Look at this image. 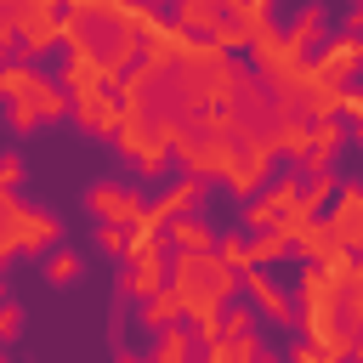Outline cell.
Returning <instances> with one entry per match:
<instances>
[{"instance_id": "obj_1", "label": "cell", "mask_w": 363, "mask_h": 363, "mask_svg": "<svg viewBox=\"0 0 363 363\" xmlns=\"http://www.w3.org/2000/svg\"><path fill=\"white\" fill-rule=\"evenodd\" d=\"M0 108H6L11 136H34L40 125L68 119V91L40 62H0Z\"/></svg>"}, {"instance_id": "obj_2", "label": "cell", "mask_w": 363, "mask_h": 363, "mask_svg": "<svg viewBox=\"0 0 363 363\" xmlns=\"http://www.w3.org/2000/svg\"><path fill=\"white\" fill-rule=\"evenodd\" d=\"M164 289L176 295L182 318H204V312H221L238 295V272H227L216 255H170L164 261Z\"/></svg>"}, {"instance_id": "obj_3", "label": "cell", "mask_w": 363, "mask_h": 363, "mask_svg": "<svg viewBox=\"0 0 363 363\" xmlns=\"http://www.w3.org/2000/svg\"><path fill=\"white\" fill-rule=\"evenodd\" d=\"M62 244V216L45 204H23L17 193H0V267L11 255H45Z\"/></svg>"}, {"instance_id": "obj_4", "label": "cell", "mask_w": 363, "mask_h": 363, "mask_svg": "<svg viewBox=\"0 0 363 363\" xmlns=\"http://www.w3.org/2000/svg\"><path fill=\"white\" fill-rule=\"evenodd\" d=\"M113 147L136 164V176H142V182H159V176H164V164H170V142L153 130V119H119Z\"/></svg>"}, {"instance_id": "obj_5", "label": "cell", "mask_w": 363, "mask_h": 363, "mask_svg": "<svg viewBox=\"0 0 363 363\" xmlns=\"http://www.w3.org/2000/svg\"><path fill=\"white\" fill-rule=\"evenodd\" d=\"M272 136L261 130V136H238V153H233V170H227V193L244 204V199H255L261 187H267V176H272Z\"/></svg>"}, {"instance_id": "obj_6", "label": "cell", "mask_w": 363, "mask_h": 363, "mask_svg": "<svg viewBox=\"0 0 363 363\" xmlns=\"http://www.w3.org/2000/svg\"><path fill=\"white\" fill-rule=\"evenodd\" d=\"M79 199H85V210H91L96 221H108V227H130V221L142 216V204H147V199H142L130 182H119V176H96Z\"/></svg>"}, {"instance_id": "obj_7", "label": "cell", "mask_w": 363, "mask_h": 363, "mask_svg": "<svg viewBox=\"0 0 363 363\" xmlns=\"http://www.w3.org/2000/svg\"><path fill=\"white\" fill-rule=\"evenodd\" d=\"M318 221H323V233H329L340 250H352V255H357V250H363V187L340 176V187H335V199L323 204V216H318Z\"/></svg>"}, {"instance_id": "obj_8", "label": "cell", "mask_w": 363, "mask_h": 363, "mask_svg": "<svg viewBox=\"0 0 363 363\" xmlns=\"http://www.w3.org/2000/svg\"><path fill=\"white\" fill-rule=\"evenodd\" d=\"M357 62H363V40H357V34H335V40H323V45L306 57V74H312L318 85H352Z\"/></svg>"}, {"instance_id": "obj_9", "label": "cell", "mask_w": 363, "mask_h": 363, "mask_svg": "<svg viewBox=\"0 0 363 363\" xmlns=\"http://www.w3.org/2000/svg\"><path fill=\"white\" fill-rule=\"evenodd\" d=\"M68 119L91 142H113L119 130V96L113 91H68Z\"/></svg>"}, {"instance_id": "obj_10", "label": "cell", "mask_w": 363, "mask_h": 363, "mask_svg": "<svg viewBox=\"0 0 363 363\" xmlns=\"http://www.w3.org/2000/svg\"><path fill=\"white\" fill-rule=\"evenodd\" d=\"M238 289L250 295L255 318H272V329H295V295H289L284 284H272V278H267V267L238 272Z\"/></svg>"}, {"instance_id": "obj_11", "label": "cell", "mask_w": 363, "mask_h": 363, "mask_svg": "<svg viewBox=\"0 0 363 363\" xmlns=\"http://www.w3.org/2000/svg\"><path fill=\"white\" fill-rule=\"evenodd\" d=\"M210 199V182H199V176H182V182H164V193L159 199H147L142 210L164 227V221H176V216H199V204Z\"/></svg>"}, {"instance_id": "obj_12", "label": "cell", "mask_w": 363, "mask_h": 363, "mask_svg": "<svg viewBox=\"0 0 363 363\" xmlns=\"http://www.w3.org/2000/svg\"><path fill=\"white\" fill-rule=\"evenodd\" d=\"M352 147V130L340 125V119H318L312 125V147H306V159L295 164L301 176H312V170H335V159Z\"/></svg>"}, {"instance_id": "obj_13", "label": "cell", "mask_w": 363, "mask_h": 363, "mask_svg": "<svg viewBox=\"0 0 363 363\" xmlns=\"http://www.w3.org/2000/svg\"><path fill=\"white\" fill-rule=\"evenodd\" d=\"M216 233L221 227H210L204 216H176V221H164V250L170 255H210Z\"/></svg>"}, {"instance_id": "obj_14", "label": "cell", "mask_w": 363, "mask_h": 363, "mask_svg": "<svg viewBox=\"0 0 363 363\" xmlns=\"http://www.w3.org/2000/svg\"><path fill=\"white\" fill-rule=\"evenodd\" d=\"M284 34H289V40H295V45L312 57V51L329 40V6H323V0H306V6L289 17V28H284Z\"/></svg>"}, {"instance_id": "obj_15", "label": "cell", "mask_w": 363, "mask_h": 363, "mask_svg": "<svg viewBox=\"0 0 363 363\" xmlns=\"http://www.w3.org/2000/svg\"><path fill=\"white\" fill-rule=\"evenodd\" d=\"M170 6H176V23L170 28H182L193 40H210L221 28V6H210V0H170Z\"/></svg>"}, {"instance_id": "obj_16", "label": "cell", "mask_w": 363, "mask_h": 363, "mask_svg": "<svg viewBox=\"0 0 363 363\" xmlns=\"http://www.w3.org/2000/svg\"><path fill=\"white\" fill-rule=\"evenodd\" d=\"M79 272H85V255H79V250H68V244H57V250H45V255H40V278H45L51 289H74V284H79Z\"/></svg>"}, {"instance_id": "obj_17", "label": "cell", "mask_w": 363, "mask_h": 363, "mask_svg": "<svg viewBox=\"0 0 363 363\" xmlns=\"http://www.w3.org/2000/svg\"><path fill=\"white\" fill-rule=\"evenodd\" d=\"M147 363H199V340H193V329H187V323L159 329V340H153V357H147Z\"/></svg>"}, {"instance_id": "obj_18", "label": "cell", "mask_w": 363, "mask_h": 363, "mask_svg": "<svg viewBox=\"0 0 363 363\" xmlns=\"http://www.w3.org/2000/svg\"><path fill=\"white\" fill-rule=\"evenodd\" d=\"M216 6H221V23H233V28H244V34L267 28L272 11H278V0H216Z\"/></svg>"}, {"instance_id": "obj_19", "label": "cell", "mask_w": 363, "mask_h": 363, "mask_svg": "<svg viewBox=\"0 0 363 363\" xmlns=\"http://www.w3.org/2000/svg\"><path fill=\"white\" fill-rule=\"evenodd\" d=\"M113 289H119V301H147L164 289V267H119Z\"/></svg>"}, {"instance_id": "obj_20", "label": "cell", "mask_w": 363, "mask_h": 363, "mask_svg": "<svg viewBox=\"0 0 363 363\" xmlns=\"http://www.w3.org/2000/svg\"><path fill=\"white\" fill-rule=\"evenodd\" d=\"M136 323L142 329H170V323H182V306H176V295L170 289H159V295H147V301H136Z\"/></svg>"}, {"instance_id": "obj_21", "label": "cell", "mask_w": 363, "mask_h": 363, "mask_svg": "<svg viewBox=\"0 0 363 363\" xmlns=\"http://www.w3.org/2000/svg\"><path fill=\"white\" fill-rule=\"evenodd\" d=\"M295 250H289V238L278 233V227H267V233H250V267H278V261H289Z\"/></svg>"}, {"instance_id": "obj_22", "label": "cell", "mask_w": 363, "mask_h": 363, "mask_svg": "<svg viewBox=\"0 0 363 363\" xmlns=\"http://www.w3.org/2000/svg\"><path fill=\"white\" fill-rule=\"evenodd\" d=\"M227 272H250V233H238V227H227V233H216V250H210Z\"/></svg>"}, {"instance_id": "obj_23", "label": "cell", "mask_w": 363, "mask_h": 363, "mask_svg": "<svg viewBox=\"0 0 363 363\" xmlns=\"http://www.w3.org/2000/svg\"><path fill=\"white\" fill-rule=\"evenodd\" d=\"M23 170H28V164H23V153H17V147H6V153H0V193H17Z\"/></svg>"}, {"instance_id": "obj_24", "label": "cell", "mask_w": 363, "mask_h": 363, "mask_svg": "<svg viewBox=\"0 0 363 363\" xmlns=\"http://www.w3.org/2000/svg\"><path fill=\"white\" fill-rule=\"evenodd\" d=\"M17 335H23V306L6 295V301H0V346H11Z\"/></svg>"}, {"instance_id": "obj_25", "label": "cell", "mask_w": 363, "mask_h": 363, "mask_svg": "<svg viewBox=\"0 0 363 363\" xmlns=\"http://www.w3.org/2000/svg\"><path fill=\"white\" fill-rule=\"evenodd\" d=\"M96 250H102V255H125V227L96 221Z\"/></svg>"}, {"instance_id": "obj_26", "label": "cell", "mask_w": 363, "mask_h": 363, "mask_svg": "<svg viewBox=\"0 0 363 363\" xmlns=\"http://www.w3.org/2000/svg\"><path fill=\"white\" fill-rule=\"evenodd\" d=\"M346 34H363V0H357V6H346Z\"/></svg>"}, {"instance_id": "obj_27", "label": "cell", "mask_w": 363, "mask_h": 363, "mask_svg": "<svg viewBox=\"0 0 363 363\" xmlns=\"http://www.w3.org/2000/svg\"><path fill=\"white\" fill-rule=\"evenodd\" d=\"M255 363H284V357H272V352H261V357H255Z\"/></svg>"}, {"instance_id": "obj_28", "label": "cell", "mask_w": 363, "mask_h": 363, "mask_svg": "<svg viewBox=\"0 0 363 363\" xmlns=\"http://www.w3.org/2000/svg\"><path fill=\"white\" fill-rule=\"evenodd\" d=\"M142 6H153V11H159V6H170V0H142Z\"/></svg>"}, {"instance_id": "obj_29", "label": "cell", "mask_w": 363, "mask_h": 363, "mask_svg": "<svg viewBox=\"0 0 363 363\" xmlns=\"http://www.w3.org/2000/svg\"><path fill=\"white\" fill-rule=\"evenodd\" d=\"M0 363H11V357H6V346H0Z\"/></svg>"}, {"instance_id": "obj_30", "label": "cell", "mask_w": 363, "mask_h": 363, "mask_svg": "<svg viewBox=\"0 0 363 363\" xmlns=\"http://www.w3.org/2000/svg\"><path fill=\"white\" fill-rule=\"evenodd\" d=\"M0 301H6V284H0Z\"/></svg>"}, {"instance_id": "obj_31", "label": "cell", "mask_w": 363, "mask_h": 363, "mask_svg": "<svg viewBox=\"0 0 363 363\" xmlns=\"http://www.w3.org/2000/svg\"><path fill=\"white\" fill-rule=\"evenodd\" d=\"M210 6H216V0H210Z\"/></svg>"}]
</instances>
